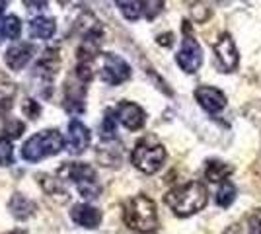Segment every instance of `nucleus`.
<instances>
[{
    "label": "nucleus",
    "instance_id": "nucleus-9",
    "mask_svg": "<svg viewBox=\"0 0 261 234\" xmlns=\"http://www.w3.org/2000/svg\"><path fill=\"white\" fill-rule=\"evenodd\" d=\"M195 100L208 113H218L226 108V96L213 86H199L195 90Z\"/></svg>",
    "mask_w": 261,
    "mask_h": 234
},
{
    "label": "nucleus",
    "instance_id": "nucleus-24",
    "mask_svg": "<svg viewBox=\"0 0 261 234\" xmlns=\"http://www.w3.org/2000/svg\"><path fill=\"white\" fill-rule=\"evenodd\" d=\"M14 162V146L8 139L0 137V166H10Z\"/></svg>",
    "mask_w": 261,
    "mask_h": 234
},
{
    "label": "nucleus",
    "instance_id": "nucleus-18",
    "mask_svg": "<svg viewBox=\"0 0 261 234\" xmlns=\"http://www.w3.org/2000/svg\"><path fill=\"white\" fill-rule=\"evenodd\" d=\"M14 96H16V84L4 72H0V113L10 110Z\"/></svg>",
    "mask_w": 261,
    "mask_h": 234
},
{
    "label": "nucleus",
    "instance_id": "nucleus-16",
    "mask_svg": "<svg viewBox=\"0 0 261 234\" xmlns=\"http://www.w3.org/2000/svg\"><path fill=\"white\" fill-rule=\"evenodd\" d=\"M8 207H10L12 215H14L16 219H30L33 213L37 211L35 203H33L32 199H28L25 195H20V193H16V195L12 197Z\"/></svg>",
    "mask_w": 261,
    "mask_h": 234
},
{
    "label": "nucleus",
    "instance_id": "nucleus-4",
    "mask_svg": "<svg viewBox=\"0 0 261 234\" xmlns=\"http://www.w3.org/2000/svg\"><path fill=\"white\" fill-rule=\"evenodd\" d=\"M130 160L135 168L141 170L142 174H156L164 166L166 148L160 143H156L152 137H144L137 143L130 154Z\"/></svg>",
    "mask_w": 261,
    "mask_h": 234
},
{
    "label": "nucleus",
    "instance_id": "nucleus-11",
    "mask_svg": "<svg viewBox=\"0 0 261 234\" xmlns=\"http://www.w3.org/2000/svg\"><path fill=\"white\" fill-rule=\"evenodd\" d=\"M66 145H68V152L72 154H82L90 145V129H88L84 123H80L78 119H72L68 123V139H66Z\"/></svg>",
    "mask_w": 261,
    "mask_h": 234
},
{
    "label": "nucleus",
    "instance_id": "nucleus-1",
    "mask_svg": "<svg viewBox=\"0 0 261 234\" xmlns=\"http://www.w3.org/2000/svg\"><path fill=\"white\" fill-rule=\"evenodd\" d=\"M164 203L177 217H191L207 205V190L201 181H187L164 195Z\"/></svg>",
    "mask_w": 261,
    "mask_h": 234
},
{
    "label": "nucleus",
    "instance_id": "nucleus-8",
    "mask_svg": "<svg viewBox=\"0 0 261 234\" xmlns=\"http://www.w3.org/2000/svg\"><path fill=\"white\" fill-rule=\"evenodd\" d=\"M86 82L76 76L66 80L65 86V110L70 113H82L86 108Z\"/></svg>",
    "mask_w": 261,
    "mask_h": 234
},
{
    "label": "nucleus",
    "instance_id": "nucleus-33",
    "mask_svg": "<svg viewBox=\"0 0 261 234\" xmlns=\"http://www.w3.org/2000/svg\"><path fill=\"white\" fill-rule=\"evenodd\" d=\"M12 234H18V232H12Z\"/></svg>",
    "mask_w": 261,
    "mask_h": 234
},
{
    "label": "nucleus",
    "instance_id": "nucleus-10",
    "mask_svg": "<svg viewBox=\"0 0 261 234\" xmlns=\"http://www.w3.org/2000/svg\"><path fill=\"white\" fill-rule=\"evenodd\" d=\"M117 119H119L129 131H139L144 121H146V115L142 112V108L135 101H121L119 108H117Z\"/></svg>",
    "mask_w": 261,
    "mask_h": 234
},
{
    "label": "nucleus",
    "instance_id": "nucleus-28",
    "mask_svg": "<svg viewBox=\"0 0 261 234\" xmlns=\"http://www.w3.org/2000/svg\"><path fill=\"white\" fill-rule=\"evenodd\" d=\"M248 226H250V234H261V209L251 213Z\"/></svg>",
    "mask_w": 261,
    "mask_h": 234
},
{
    "label": "nucleus",
    "instance_id": "nucleus-34",
    "mask_svg": "<svg viewBox=\"0 0 261 234\" xmlns=\"http://www.w3.org/2000/svg\"><path fill=\"white\" fill-rule=\"evenodd\" d=\"M0 37H2V34H0Z\"/></svg>",
    "mask_w": 261,
    "mask_h": 234
},
{
    "label": "nucleus",
    "instance_id": "nucleus-25",
    "mask_svg": "<svg viewBox=\"0 0 261 234\" xmlns=\"http://www.w3.org/2000/svg\"><path fill=\"white\" fill-rule=\"evenodd\" d=\"M191 16H193V20L197 23H203L208 20V16H211V8H208L205 2H195L193 6H191Z\"/></svg>",
    "mask_w": 261,
    "mask_h": 234
},
{
    "label": "nucleus",
    "instance_id": "nucleus-20",
    "mask_svg": "<svg viewBox=\"0 0 261 234\" xmlns=\"http://www.w3.org/2000/svg\"><path fill=\"white\" fill-rule=\"evenodd\" d=\"M0 34L6 39H18L22 35V22L16 16H8L0 22Z\"/></svg>",
    "mask_w": 261,
    "mask_h": 234
},
{
    "label": "nucleus",
    "instance_id": "nucleus-17",
    "mask_svg": "<svg viewBox=\"0 0 261 234\" xmlns=\"http://www.w3.org/2000/svg\"><path fill=\"white\" fill-rule=\"evenodd\" d=\"M232 174V166H228L226 162L222 160H208L207 168H205V176L208 181L218 184V181H224Z\"/></svg>",
    "mask_w": 261,
    "mask_h": 234
},
{
    "label": "nucleus",
    "instance_id": "nucleus-23",
    "mask_svg": "<svg viewBox=\"0 0 261 234\" xmlns=\"http://www.w3.org/2000/svg\"><path fill=\"white\" fill-rule=\"evenodd\" d=\"M98 158L99 162H103L106 166H117L121 160V150H111L109 146H101V148H98Z\"/></svg>",
    "mask_w": 261,
    "mask_h": 234
},
{
    "label": "nucleus",
    "instance_id": "nucleus-3",
    "mask_svg": "<svg viewBox=\"0 0 261 234\" xmlns=\"http://www.w3.org/2000/svg\"><path fill=\"white\" fill-rule=\"evenodd\" d=\"M65 146L63 135L57 129H45L41 133L33 135L32 139H28L22 146V156L28 162H39L47 156L59 154Z\"/></svg>",
    "mask_w": 261,
    "mask_h": 234
},
{
    "label": "nucleus",
    "instance_id": "nucleus-2",
    "mask_svg": "<svg viewBox=\"0 0 261 234\" xmlns=\"http://www.w3.org/2000/svg\"><path fill=\"white\" fill-rule=\"evenodd\" d=\"M125 223L137 232H154L158 228L156 205L146 195H135L125 205Z\"/></svg>",
    "mask_w": 261,
    "mask_h": 234
},
{
    "label": "nucleus",
    "instance_id": "nucleus-22",
    "mask_svg": "<svg viewBox=\"0 0 261 234\" xmlns=\"http://www.w3.org/2000/svg\"><path fill=\"white\" fill-rule=\"evenodd\" d=\"M101 139L103 141H113L115 135H117V117H115V112L108 110L106 112V117L101 121Z\"/></svg>",
    "mask_w": 261,
    "mask_h": 234
},
{
    "label": "nucleus",
    "instance_id": "nucleus-32",
    "mask_svg": "<svg viewBox=\"0 0 261 234\" xmlns=\"http://www.w3.org/2000/svg\"><path fill=\"white\" fill-rule=\"evenodd\" d=\"M8 6V0H0V14L4 12V8Z\"/></svg>",
    "mask_w": 261,
    "mask_h": 234
},
{
    "label": "nucleus",
    "instance_id": "nucleus-15",
    "mask_svg": "<svg viewBox=\"0 0 261 234\" xmlns=\"http://www.w3.org/2000/svg\"><path fill=\"white\" fill-rule=\"evenodd\" d=\"M55 30H57L55 20L45 18V16H37L30 23V35L33 39H49V37H53Z\"/></svg>",
    "mask_w": 261,
    "mask_h": 234
},
{
    "label": "nucleus",
    "instance_id": "nucleus-13",
    "mask_svg": "<svg viewBox=\"0 0 261 234\" xmlns=\"http://www.w3.org/2000/svg\"><path fill=\"white\" fill-rule=\"evenodd\" d=\"M33 57V45L32 43H18L12 45L10 49L6 51L4 61L10 70H22Z\"/></svg>",
    "mask_w": 261,
    "mask_h": 234
},
{
    "label": "nucleus",
    "instance_id": "nucleus-6",
    "mask_svg": "<svg viewBox=\"0 0 261 234\" xmlns=\"http://www.w3.org/2000/svg\"><path fill=\"white\" fill-rule=\"evenodd\" d=\"M177 65L181 67V70H185L187 74H193L199 70L201 63H203V51L201 45L197 43V39H193L191 35H185V39L181 41V47L175 55Z\"/></svg>",
    "mask_w": 261,
    "mask_h": 234
},
{
    "label": "nucleus",
    "instance_id": "nucleus-27",
    "mask_svg": "<svg viewBox=\"0 0 261 234\" xmlns=\"http://www.w3.org/2000/svg\"><path fill=\"white\" fill-rule=\"evenodd\" d=\"M22 112L30 117V119H37V115L41 113V108H39V103L32 98H28V100H23L22 103Z\"/></svg>",
    "mask_w": 261,
    "mask_h": 234
},
{
    "label": "nucleus",
    "instance_id": "nucleus-21",
    "mask_svg": "<svg viewBox=\"0 0 261 234\" xmlns=\"http://www.w3.org/2000/svg\"><path fill=\"white\" fill-rule=\"evenodd\" d=\"M234 199H236V188H234V184L222 181V186L217 191V205L222 207V209H226V207H230L234 203Z\"/></svg>",
    "mask_w": 261,
    "mask_h": 234
},
{
    "label": "nucleus",
    "instance_id": "nucleus-7",
    "mask_svg": "<svg viewBox=\"0 0 261 234\" xmlns=\"http://www.w3.org/2000/svg\"><path fill=\"white\" fill-rule=\"evenodd\" d=\"M215 49V57H217V65L222 72H232L238 67V51L234 39L228 34H222L217 39V43L213 45Z\"/></svg>",
    "mask_w": 261,
    "mask_h": 234
},
{
    "label": "nucleus",
    "instance_id": "nucleus-29",
    "mask_svg": "<svg viewBox=\"0 0 261 234\" xmlns=\"http://www.w3.org/2000/svg\"><path fill=\"white\" fill-rule=\"evenodd\" d=\"M22 2H23V6H25L30 12L45 10V8H47V4H49V0H22Z\"/></svg>",
    "mask_w": 261,
    "mask_h": 234
},
{
    "label": "nucleus",
    "instance_id": "nucleus-26",
    "mask_svg": "<svg viewBox=\"0 0 261 234\" xmlns=\"http://www.w3.org/2000/svg\"><path fill=\"white\" fill-rule=\"evenodd\" d=\"M164 8V0H144V14L148 20H154Z\"/></svg>",
    "mask_w": 261,
    "mask_h": 234
},
{
    "label": "nucleus",
    "instance_id": "nucleus-31",
    "mask_svg": "<svg viewBox=\"0 0 261 234\" xmlns=\"http://www.w3.org/2000/svg\"><path fill=\"white\" fill-rule=\"evenodd\" d=\"M158 45H164V47H172V45H174V35H172V34L158 35Z\"/></svg>",
    "mask_w": 261,
    "mask_h": 234
},
{
    "label": "nucleus",
    "instance_id": "nucleus-14",
    "mask_svg": "<svg viewBox=\"0 0 261 234\" xmlns=\"http://www.w3.org/2000/svg\"><path fill=\"white\" fill-rule=\"evenodd\" d=\"M61 67V57H59V49H47L43 51L41 59L35 63V74L41 78H53L57 74V70Z\"/></svg>",
    "mask_w": 261,
    "mask_h": 234
},
{
    "label": "nucleus",
    "instance_id": "nucleus-5",
    "mask_svg": "<svg viewBox=\"0 0 261 234\" xmlns=\"http://www.w3.org/2000/svg\"><path fill=\"white\" fill-rule=\"evenodd\" d=\"M99 78L109 86H117V84H123L125 80L130 78V67L119 55L103 53L101 67H99Z\"/></svg>",
    "mask_w": 261,
    "mask_h": 234
},
{
    "label": "nucleus",
    "instance_id": "nucleus-12",
    "mask_svg": "<svg viewBox=\"0 0 261 234\" xmlns=\"http://www.w3.org/2000/svg\"><path fill=\"white\" fill-rule=\"evenodd\" d=\"M70 219L78 224V226H84V228H96L101 223V213L86 203H78L72 207L70 211Z\"/></svg>",
    "mask_w": 261,
    "mask_h": 234
},
{
    "label": "nucleus",
    "instance_id": "nucleus-30",
    "mask_svg": "<svg viewBox=\"0 0 261 234\" xmlns=\"http://www.w3.org/2000/svg\"><path fill=\"white\" fill-rule=\"evenodd\" d=\"M6 131L12 135V137H20L23 133V123L16 121V119H12V121L6 123Z\"/></svg>",
    "mask_w": 261,
    "mask_h": 234
},
{
    "label": "nucleus",
    "instance_id": "nucleus-19",
    "mask_svg": "<svg viewBox=\"0 0 261 234\" xmlns=\"http://www.w3.org/2000/svg\"><path fill=\"white\" fill-rule=\"evenodd\" d=\"M115 4L119 6L121 14H123L127 20H130V22L139 20L142 10H144V2H142V0H115Z\"/></svg>",
    "mask_w": 261,
    "mask_h": 234
}]
</instances>
